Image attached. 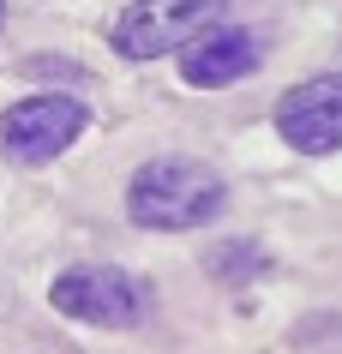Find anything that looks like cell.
Returning a JSON list of instances; mask_svg holds the SVG:
<instances>
[{
    "mask_svg": "<svg viewBox=\"0 0 342 354\" xmlns=\"http://www.w3.org/2000/svg\"><path fill=\"white\" fill-rule=\"evenodd\" d=\"M228 205V180L198 156H151L126 187V216L156 234H180V228L216 223Z\"/></svg>",
    "mask_w": 342,
    "mask_h": 354,
    "instance_id": "6da1fadb",
    "label": "cell"
},
{
    "mask_svg": "<svg viewBox=\"0 0 342 354\" xmlns=\"http://www.w3.org/2000/svg\"><path fill=\"white\" fill-rule=\"evenodd\" d=\"M48 306L60 318H78V324H102V330H126L144 318L151 295L144 282L114 270V264H73L48 282Z\"/></svg>",
    "mask_w": 342,
    "mask_h": 354,
    "instance_id": "7a4b0ae2",
    "label": "cell"
},
{
    "mask_svg": "<svg viewBox=\"0 0 342 354\" xmlns=\"http://www.w3.org/2000/svg\"><path fill=\"white\" fill-rule=\"evenodd\" d=\"M84 127H91V109L78 102V96H24V102H12V109L0 114V156L6 162H55L60 150H73L78 138H84Z\"/></svg>",
    "mask_w": 342,
    "mask_h": 354,
    "instance_id": "3957f363",
    "label": "cell"
},
{
    "mask_svg": "<svg viewBox=\"0 0 342 354\" xmlns=\"http://www.w3.org/2000/svg\"><path fill=\"white\" fill-rule=\"evenodd\" d=\"M222 12H228V0H133L114 19L108 42L120 60H162L169 48H180L198 30H210Z\"/></svg>",
    "mask_w": 342,
    "mask_h": 354,
    "instance_id": "277c9868",
    "label": "cell"
},
{
    "mask_svg": "<svg viewBox=\"0 0 342 354\" xmlns=\"http://www.w3.org/2000/svg\"><path fill=\"white\" fill-rule=\"evenodd\" d=\"M276 132H283L288 150H301V156H330L342 150V73H319L283 91L276 102Z\"/></svg>",
    "mask_w": 342,
    "mask_h": 354,
    "instance_id": "5b68a950",
    "label": "cell"
},
{
    "mask_svg": "<svg viewBox=\"0 0 342 354\" xmlns=\"http://www.w3.org/2000/svg\"><path fill=\"white\" fill-rule=\"evenodd\" d=\"M258 60H265V42L252 37L247 24H210L198 30L192 42H180V78H187L192 91H222V84H240V78L258 73Z\"/></svg>",
    "mask_w": 342,
    "mask_h": 354,
    "instance_id": "8992f818",
    "label": "cell"
},
{
    "mask_svg": "<svg viewBox=\"0 0 342 354\" xmlns=\"http://www.w3.org/2000/svg\"><path fill=\"white\" fill-rule=\"evenodd\" d=\"M0 19H6V0H0Z\"/></svg>",
    "mask_w": 342,
    "mask_h": 354,
    "instance_id": "52a82bcc",
    "label": "cell"
}]
</instances>
